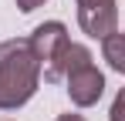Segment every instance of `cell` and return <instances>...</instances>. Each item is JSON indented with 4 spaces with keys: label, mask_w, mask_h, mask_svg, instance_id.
Instances as JSON below:
<instances>
[{
    "label": "cell",
    "mask_w": 125,
    "mask_h": 121,
    "mask_svg": "<svg viewBox=\"0 0 125 121\" xmlns=\"http://www.w3.org/2000/svg\"><path fill=\"white\" fill-rule=\"evenodd\" d=\"M37 84H41V64L31 54L27 37L0 40V111L27 104Z\"/></svg>",
    "instance_id": "obj_1"
},
{
    "label": "cell",
    "mask_w": 125,
    "mask_h": 121,
    "mask_svg": "<svg viewBox=\"0 0 125 121\" xmlns=\"http://www.w3.org/2000/svg\"><path fill=\"white\" fill-rule=\"evenodd\" d=\"M68 44H71V37H68V27H64L61 20L37 24V27H34V34L27 37V47H31V54L37 57V64H41L44 81H47V84H58V81L64 78L61 60H64Z\"/></svg>",
    "instance_id": "obj_2"
},
{
    "label": "cell",
    "mask_w": 125,
    "mask_h": 121,
    "mask_svg": "<svg viewBox=\"0 0 125 121\" xmlns=\"http://www.w3.org/2000/svg\"><path fill=\"white\" fill-rule=\"evenodd\" d=\"M64 81H68V98H71V104H78V108H91L105 94V74L95 67V60L64 71Z\"/></svg>",
    "instance_id": "obj_3"
},
{
    "label": "cell",
    "mask_w": 125,
    "mask_h": 121,
    "mask_svg": "<svg viewBox=\"0 0 125 121\" xmlns=\"http://www.w3.org/2000/svg\"><path fill=\"white\" fill-rule=\"evenodd\" d=\"M78 3V27L88 37L102 40L118 30V7L115 0H74Z\"/></svg>",
    "instance_id": "obj_4"
},
{
    "label": "cell",
    "mask_w": 125,
    "mask_h": 121,
    "mask_svg": "<svg viewBox=\"0 0 125 121\" xmlns=\"http://www.w3.org/2000/svg\"><path fill=\"white\" fill-rule=\"evenodd\" d=\"M102 51H105V60L115 67V71H125V34H108L102 37Z\"/></svg>",
    "instance_id": "obj_5"
},
{
    "label": "cell",
    "mask_w": 125,
    "mask_h": 121,
    "mask_svg": "<svg viewBox=\"0 0 125 121\" xmlns=\"http://www.w3.org/2000/svg\"><path fill=\"white\" fill-rule=\"evenodd\" d=\"M47 0H17V7H21L24 14H31V10H37V7H44Z\"/></svg>",
    "instance_id": "obj_6"
},
{
    "label": "cell",
    "mask_w": 125,
    "mask_h": 121,
    "mask_svg": "<svg viewBox=\"0 0 125 121\" xmlns=\"http://www.w3.org/2000/svg\"><path fill=\"white\" fill-rule=\"evenodd\" d=\"M58 121H84L81 114H58Z\"/></svg>",
    "instance_id": "obj_7"
}]
</instances>
